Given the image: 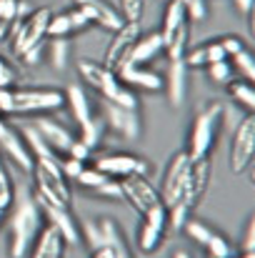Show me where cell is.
Segmentation results:
<instances>
[{
    "label": "cell",
    "instance_id": "8992f818",
    "mask_svg": "<svg viewBox=\"0 0 255 258\" xmlns=\"http://www.w3.org/2000/svg\"><path fill=\"white\" fill-rule=\"evenodd\" d=\"M190 163L193 158L188 156V151H180L170 158L165 175H163V188H160V198L163 206L173 208L175 203L185 201V190H188V178H190Z\"/></svg>",
    "mask_w": 255,
    "mask_h": 258
},
{
    "label": "cell",
    "instance_id": "7c38bea8",
    "mask_svg": "<svg viewBox=\"0 0 255 258\" xmlns=\"http://www.w3.org/2000/svg\"><path fill=\"white\" fill-rule=\"evenodd\" d=\"M95 168L110 178H125V175H145L148 163L133 153H108L95 161Z\"/></svg>",
    "mask_w": 255,
    "mask_h": 258
},
{
    "label": "cell",
    "instance_id": "e575fe53",
    "mask_svg": "<svg viewBox=\"0 0 255 258\" xmlns=\"http://www.w3.org/2000/svg\"><path fill=\"white\" fill-rule=\"evenodd\" d=\"M120 3V15L123 20H135L140 23L143 13H145V0H118Z\"/></svg>",
    "mask_w": 255,
    "mask_h": 258
},
{
    "label": "cell",
    "instance_id": "ac0fdd59",
    "mask_svg": "<svg viewBox=\"0 0 255 258\" xmlns=\"http://www.w3.org/2000/svg\"><path fill=\"white\" fill-rule=\"evenodd\" d=\"M118 81L123 86L140 88V90H160L163 88V78L153 71H148L145 66H135V63H125L118 73Z\"/></svg>",
    "mask_w": 255,
    "mask_h": 258
},
{
    "label": "cell",
    "instance_id": "7bdbcfd3",
    "mask_svg": "<svg viewBox=\"0 0 255 258\" xmlns=\"http://www.w3.org/2000/svg\"><path fill=\"white\" fill-rule=\"evenodd\" d=\"M83 168H85V161L70 158V156H68V158L63 161V175H65L68 180H75V178H78V173L83 171Z\"/></svg>",
    "mask_w": 255,
    "mask_h": 258
},
{
    "label": "cell",
    "instance_id": "db71d44e",
    "mask_svg": "<svg viewBox=\"0 0 255 258\" xmlns=\"http://www.w3.org/2000/svg\"><path fill=\"white\" fill-rule=\"evenodd\" d=\"M3 216H5V211H0V221H3Z\"/></svg>",
    "mask_w": 255,
    "mask_h": 258
},
{
    "label": "cell",
    "instance_id": "ba28073f",
    "mask_svg": "<svg viewBox=\"0 0 255 258\" xmlns=\"http://www.w3.org/2000/svg\"><path fill=\"white\" fill-rule=\"evenodd\" d=\"M120 190H123V198L140 216H145V213L155 211L158 206H163L160 190L145 175H125V178H120Z\"/></svg>",
    "mask_w": 255,
    "mask_h": 258
},
{
    "label": "cell",
    "instance_id": "d6986e66",
    "mask_svg": "<svg viewBox=\"0 0 255 258\" xmlns=\"http://www.w3.org/2000/svg\"><path fill=\"white\" fill-rule=\"evenodd\" d=\"M208 180H210V161L203 158V161H193L190 163V178H188V190H185V206L193 211L200 198L205 196V188H208Z\"/></svg>",
    "mask_w": 255,
    "mask_h": 258
},
{
    "label": "cell",
    "instance_id": "cb8c5ba5",
    "mask_svg": "<svg viewBox=\"0 0 255 258\" xmlns=\"http://www.w3.org/2000/svg\"><path fill=\"white\" fill-rule=\"evenodd\" d=\"M188 23V13H185V5L180 3V0H170L168 8H165V15H163V30H160V35H163V43L168 40L170 35L178 30V28H183Z\"/></svg>",
    "mask_w": 255,
    "mask_h": 258
},
{
    "label": "cell",
    "instance_id": "277c9868",
    "mask_svg": "<svg viewBox=\"0 0 255 258\" xmlns=\"http://www.w3.org/2000/svg\"><path fill=\"white\" fill-rule=\"evenodd\" d=\"M220 120H223L220 103H210L208 108H203L195 115V123H193V131H190V148H188V156L193 161H203V158L210 156V151L215 146Z\"/></svg>",
    "mask_w": 255,
    "mask_h": 258
},
{
    "label": "cell",
    "instance_id": "60d3db41",
    "mask_svg": "<svg viewBox=\"0 0 255 258\" xmlns=\"http://www.w3.org/2000/svg\"><path fill=\"white\" fill-rule=\"evenodd\" d=\"M0 20L15 25V20H18V0H0Z\"/></svg>",
    "mask_w": 255,
    "mask_h": 258
},
{
    "label": "cell",
    "instance_id": "7a4b0ae2",
    "mask_svg": "<svg viewBox=\"0 0 255 258\" xmlns=\"http://www.w3.org/2000/svg\"><path fill=\"white\" fill-rule=\"evenodd\" d=\"M65 105L58 88H0V115H33L53 113Z\"/></svg>",
    "mask_w": 255,
    "mask_h": 258
},
{
    "label": "cell",
    "instance_id": "f6af8a7d",
    "mask_svg": "<svg viewBox=\"0 0 255 258\" xmlns=\"http://www.w3.org/2000/svg\"><path fill=\"white\" fill-rule=\"evenodd\" d=\"M220 43H223V48H225V53H228V58H233L235 53H240L245 45H243V40L240 38H235V35H225V38H220Z\"/></svg>",
    "mask_w": 255,
    "mask_h": 258
},
{
    "label": "cell",
    "instance_id": "816d5d0a",
    "mask_svg": "<svg viewBox=\"0 0 255 258\" xmlns=\"http://www.w3.org/2000/svg\"><path fill=\"white\" fill-rule=\"evenodd\" d=\"M173 258H190V253H185V251H178Z\"/></svg>",
    "mask_w": 255,
    "mask_h": 258
},
{
    "label": "cell",
    "instance_id": "8fae6325",
    "mask_svg": "<svg viewBox=\"0 0 255 258\" xmlns=\"http://www.w3.org/2000/svg\"><path fill=\"white\" fill-rule=\"evenodd\" d=\"M165 228H168V208L165 206H158L155 211L145 213L138 226V248L143 253H155L163 243Z\"/></svg>",
    "mask_w": 255,
    "mask_h": 258
},
{
    "label": "cell",
    "instance_id": "f546056e",
    "mask_svg": "<svg viewBox=\"0 0 255 258\" xmlns=\"http://www.w3.org/2000/svg\"><path fill=\"white\" fill-rule=\"evenodd\" d=\"M13 201H15V185H13L10 173L0 158V211H8L13 206Z\"/></svg>",
    "mask_w": 255,
    "mask_h": 258
},
{
    "label": "cell",
    "instance_id": "7dc6e473",
    "mask_svg": "<svg viewBox=\"0 0 255 258\" xmlns=\"http://www.w3.org/2000/svg\"><path fill=\"white\" fill-rule=\"evenodd\" d=\"M68 156H70V158H78V161H88V156H90V148L85 146L80 138H75V141H73V146L68 148Z\"/></svg>",
    "mask_w": 255,
    "mask_h": 258
},
{
    "label": "cell",
    "instance_id": "ffe728a7",
    "mask_svg": "<svg viewBox=\"0 0 255 258\" xmlns=\"http://www.w3.org/2000/svg\"><path fill=\"white\" fill-rule=\"evenodd\" d=\"M63 248H65V243H63L60 233L50 226H43L30 248V258H63Z\"/></svg>",
    "mask_w": 255,
    "mask_h": 258
},
{
    "label": "cell",
    "instance_id": "603a6c76",
    "mask_svg": "<svg viewBox=\"0 0 255 258\" xmlns=\"http://www.w3.org/2000/svg\"><path fill=\"white\" fill-rule=\"evenodd\" d=\"M65 103H68V108H70V113H73V118H75L78 125H83V123H88L93 118V108H90V100L85 95L83 86L70 83L68 90H65Z\"/></svg>",
    "mask_w": 255,
    "mask_h": 258
},
{
    "label": "cell",
    "instance_id": "1f68e13d",
    "mask_svg": "<svg viewBox=\"0 0 255 258\" xmlns=\"http://www.w3.org/2000/svg\"><path fill=\"white\" fill-rule=\"evenodd\" d=\"M183 231L190 236V241H195V243H198V246H203V248H205V243H208V241H210V236H213V228H210V226H205L203 221H185Z\"/></svg>",
    "mask_w": 255,
    "mask_h": 258
},
{
    "label": "cell",
    "instance_id": "4dcf8cb0",
    "mask_svg": "<svg viewBox=\"0 0 255 258\" xmlns=\"http://www.w3.org/2000/svg\"><path fill=\"white\" fill-rule=\"evenodd\" d=\"M70 33H73V23H70L68 13L50 15V20H48V38H68Z\"/></svg>",
    "mask_w": 255,
    "mask_h": 258
},
{
    "label": "cell",
    "instance_id": "5b68a950",
    "mask_svg": "<svg viewBox=\"0 0 255 258\" xmlns=\"http://www.w3.org/2000/svg\"><path fill=\"white\" fill-rule=\"evenodd\" d=\"M50 10L48 8H35L28 18L18 20L13 25L10 40H13V53L18 58H23L28 50L43 45V40L48 38V20H50Z\"/></svg>",
    "mask_w": 255,
    "mask_h": 258
},
{
    "label": "cell",
    "instance_id": "9c48e42d",
    "mask_svg": "<svg viewBox=\"0 0 255 258\" xmlns=\"http://www.w3.org/2000/svg\"><path fill=\"white\" fill-rule=\"evenodd\" d=\"M140 35H143V33H140V23L125 20L118 30H113V40H110V45H108V50H105V60H103V63H105L113 73H118V71L130 60L133 45L138 43Z\"/></svg>",
    "mask_w": 255,
    "mask_h": 258
},
{
    "label": "cell",
    "instance_id": "4fadbf2b",
    "mask_svg": "<svg viewBox=\"0 0 255 258\" xmlns=\"http://www.w3.org/2000/svg\"><path fill=\"white\" fill-rule=\"evenodd\" d=\"M0 148H3V153H5L10 161H15L23 171H33V156H30V151H28V146H25L20 131H15L13 125H8L5 115H0Z\"/></svg>",
    "mask_w": 255,
    "mask_h": 258
},
{
    "label": "cell",
    "instance_id": "ee69618b",
    "mask_svg": "<svg viewBox=\"0 0 255 258\" xmlns=\"http://www.w3.org/2000/svg\"><path fill=\"white\" fill-rule=\"evenodd\" d=\"M255 251V213L250 216L248 226H245V233H243V253H253Z\"/></svg>",
    "mask_w": 255,
    "mask_h": 258
},
{
    "label": "cell",
    "instance_id": "11a10c76",
    "mask_svg": "<svg viewBox=\"0 0 255 258\" xmlns=\"http://www.w3.org/2000/svg\"><path fill=\"white\" fill-rule=\"evenodd\" d=\"M180 3H183V5H185V3H188V0H180Z\"/></svg>",
    "mask_w": 255,
    "mask_h": 258
},
{
    "label": "cell",
    "instance_id": "f35d334b",
    "mask_svg": "<svg viewBox=\"0 0 255 258\" xmlns=\"http://www.w3.org/2000/svg\"><path fill=\"white\" fill-rule=\"evenodd\" d=\"M95 193H98V196H103V198H108V201H123L120 180H115V178H108L103 185H98V188H95Z\"/></svg>",
    "mask_w": 255,
    "mask_h": 258
},
{
    "label": "cell",
    "instance_id": "484cf974",
    "mask_svg": "<svg viewBox=\"0 0 255 258\" xmlns=\"http://www.w3.org/2000/svg\"><path fill=\"white\" fill-rule=\"evenodd\" d=\"M103 133H105V120H103V115H95V113H93V118L80 125V141H83L90 151L103 141Z\"/></svg>",
    "mask_w": 255,
    "mask_h": 258
},
{
    "label": "cell",
    "instance_id": "ab89813d",
    "mask_svg": "<svg viewBox=\"0 0 255 258\" xmlns=\"http://www.w3.org/2000/svg\"><path fill=\"white\" fill-rule=\"evenodd\" d=\"M185 13H188V20H205L208 18V5H205V0H188Z\"/></svg>",
    "mask_w": 255,
    "mask_h": 258
},
{
    "label": "cell",
    "instance_id": "bcb514c9",
    "mask_svg": "<svg viewBox=\"0 0 255 258\" xmlns=\"http://www.w3.org/2000/svg\"><path fill=\"white\" fill-rule=\"evenodd\" d=\"M68 15H70V23H73V33H75V30H85V28L90 25L88 15H85L80 8H73V10H70Z\"/></svg>",
    "mask_w": 255,
    "mask_h": 258
},
{
    "label": "cell",
    "instance_id": "d4e9b609",
    "mask_svg": "<svg viewBox=\"0 0 255 258\" xmlns=\"http://www.w3.org/2000/svg\"><path fill=\"white\" fill-rule=\"evenodd\" d=\"M228 93H230V98H233L238 105L248 108L255 115V86L245 83V81H230V83H228Z\"/></svg>",
    "mask_w": 255,
    "mask_h": 258
},
{
    "label": "cell",
    "instance_id": "f5cc1de1",
    "mask_svg": "<svg viewBox=\"0 0 255 258\" xmlns=\"http://www.w3.org/2000/svg\"><path fill=\"white\" fill-rule=\"evenodd\" d=\"M250 180H253V185H255V168L250 171Z\"/></svg>",
    "mask_w": 255,
    "mask_h": 258
},
{
    "label": "cell",
    "instance_id": "d6a6232c",
    "mask_svg": "<svg viewBox=\"0 0 255 258\" xmlns=\"http://www.w3.org/2000/svg\"><path fill=\"white\" fill-rule=\"evenodd\" d=\"M205 251H208V256H213V258H230V253H233L228 238L220 236V233H215V231H213L210 241L205 243Z\"/></svg>",
    "mask_w": 255,
    "mask_h": 258
},
{
    "label": "cell",
    "instance_id": "7402d4cb",
    "mask_svg": "<svg viewBox=\"0 0 255 258\" xmlns=\"http://www.w3.org/2000/svg\"><path fill=\"white\" fill-rule=\"evenodd\" d=\"M188 90V66L185 60H170L168 66V98L173 105H180L185 100Z\"/></svg>",
    "mask_w": 255,
    "mask_h": 258
},
{
    "label": "cell",
    "instance_id": "f1b7e54d",
    "mask_svg": "<svg viewBox=\"0 0 255 258\" xmlns=\"http://www.w3.org/2000/svg\"><path fill=\"white\" fill-rule=\"evenodd\" d=\"M68 53H70V45L65 38H53L50 48H48V55H50V63L55 71H63L68 66Z\"/></svg>",
    "mask_w": 255,
    "mask_h": 258
},
{
    "label": "cell",
    "instance_id": "4316f807",
    "mask_svg": "<svg viewBox=\"0 0 255 258\" xmlns=\"http://www.w3.org/2000/svg\"><path fill=\"white\" fill-rule=\"evenodd\" d=\"M185 48H188V23L183 28H178L165 40V53H168L170 60H183L185 58Z\"/></svg>",
    "mask_w": 255,
    "mask_h": 258
},
{
    "label": "cell",
    "instance_id": "9f6ffc18",
    "mask_svg": "<svg viewBox=\"0 0 255 258\" xmlns=\"http://www.w3.org/2000/svg\"><path fill=\"white\" fill-rule=\"evenodd\" d=\"M208 258H213V256H208Z\"/></svg>",
    "mask_w": 255,
    "mask_h": 258
},
{
    "label": "cell",
    "instance_id": "83f0119b",
    "mask_svg": "<svg viewBox=\"0 0 255 258\" xmlns=\"http://www.w3.org/2000/svg\"><path fill=\"white\" fill-rule=\"evenodd\" d=\"M233 60H235V68H238V73L243 76V81L250 83V86H255V55L253 53L243 48L240 53L233 55Z\"/></svg>",
    "mask_w": 255,
    "mask_h": 258
},
{
    "label": "cell",
    "instance_id": "3957f363",
    "mask_svg": "<svg viewBox=\"0 0 255 258\" xmlns=\"http://www.w3.org/2000/svg\"><path fill=\"white\" fill-rule=\"evenodd\" d=\"M33 198L40 206H58V208H70L73 193L68 185V178L58 168H48L40 163H33Z\"/></svg>",
    "mask_w": 255,
    "mask_h": 258
},
{
    "label": "cell",
    "instance_id": "d590c367",
    "mask_svg": "<svg viewBox=\"0 0 255 258\" xmlns=\"http://www.w3.org/2000/svg\"><path fill=\"white\" fill-rule=\"evenodd\" d=\"M108 178H110V175H105L103 171H98V168L93 166V168H83V171L78 173V178H75V180H78L83 188H93V190H95V188H98V185H103Z\"/></svg>",
    "mask_w": 255,
    "mask_h": 258
},
{
    "label": "cell",
    "instance_id": "6da1fadb",
    "mask_svg": "<svg viewBox=\"0 0 255 258\" xmlns=\"http://www.w3.org/2000/svg\"><path fill=\"white\" fill-rule=\"evenodd\" d=\"M13 213L8 221V253L10 258H23L35 243L40 228H43V213L33 193L20 190L13 201Z\"/></svg>",
    "mask_w": 255,
    "mask_h": 258
},
{
    "label": "cell",
    "instance_id": "681fc988",
    "mask_svg": "<svg viewBox=\"0 0 255 258\" xmlns=\"http://www.w3.org/2000/svg\"><path fill=\"white\" fill-rule=\"evenodd\" d=\"M90 258H113V251L103 246V248H95V251L90 253Z\"/></svg>",
    "mask_w": 255,
    "mask_h": 258
},
{
    "label": "cell",
    "instance_id": "30bf717a",
    "mask_svg": "<svg viewBox=\"0 0 255 258\" xmlns=\"http://www.w3.org/2000/svg\"><path fill=\"white\" fill-rule=\"evenodd\" d=\"M78 76L90 88H95L105 100H115L120 88H123V83L118 81V76L105 63H98V60H90V58H83L78 63Z\"/></svg>",
    "mask_w": 255,
    "mask_h": 258
},
{
    "label": "cell",
    "instance_id": "5bb4252c",
    "mask_svg": "<svg viewBox=\"0 0 255 258\" xmlns=\"http://www.w3.org/2000/svg\"><path fill=\"white\" fill-rule=\"evenodd\" d=\"M103 113H105V118H103L105 125H110V128H113L115 133H120L125 141H135V138L140 136V120H138V113H135V110L105 100Z\"/></svg>",
    "mask_w": 255,
    "mask_h": 258
},
{
    "label": "cell",
    "instance_id": "e0dca14e",
    "mask_svg": "<svg viewBox=\"0 0 255 258\" xmlns=\"http://www.w3.org/2000/svg\"><path fill=\"white\" fill-rule=\"evenodd\" d=\"M33 128L40 133V138L55 151V153H68V148L73 146V141H75V136L63 125V123H58V120H53V118H38L35 123H33Z\"/></svg>",
    "mask_w": 255,
    "mask_h": 258
},
{
    "label": "cell",
    "instance_id": "8d00e7d4",
    "mask_svg": "<svg viewBox=\"0 0 255 258\" xmlns=\"http://www.w3.org/2000/svg\"><path fill=\"white\" fill-rule=\"evenodd\" d=\"M83 236L90 243V248H103V233H100V221H85L83 223Z\"/></svg>",
    "mask_w": 255,
    "mask_h": 258
},
{
    "label": "cell",
    "instance_id": "44dd1931",
    "mask_svg": "<svg viewBox=\"0 0 255 258\" xmlns=\"http://www.w3.org/2000/svg\"><path fill=\"white\" fill-rule=\"evenodd\" d=\"M163 50H165V43H163V35H160V33L140 35V38H138V43L133 45V53H130V60H128V63L148 66V63H150L153 58H158Z\"/></svg>",
    "mask_w": 255,
    "mask_h": 258
},
{
    "label": "cell",
    "instance_id": "c3c4849f",
    "mask_svg": "<svg viewBox=\"0 0 255 258\" xmlns=\"http://www.w3.org/2000/svg\"><path fill=\"white\" fill-rule=\"evenodd\" d=\"M255 0H235V8H238V13H243V15H248L250 13V8H253Z\"/></svg>",
    "mask_w": 255,
    "mask_h": 258
},
{
    "label": "cell",
    "instance_id": "b9f144b4",
    "mask_svg": "<svg viewBox=\"0 0 255 258\" xmlns=\"http://www.w3.org/2000/svg\"><path fill=\"white\" fill-rule=\"evenodd\" d=\"M15 81H18L15 68H13L8 60H3V55H0V88H13Z\"/></svg>",
    "mask_w": 255,
    "mask_h": 258
},
{
    "label": "cell",
    "instance_id": "74e56055",
    "mask_svg": "<svg viewBox=\"0 0 255 258\" xmlns=\"http://www.w3.org/2000/svg\"><path fill=\"white\" fill-rule=\"evenodd\" d=\"M183 60H185V66H193V68L210 66V50H208V43H205V45H198L195 50H190Z\"/></svg>",
    "mask_w": 255,
    "mask_h": 258
},
{
    "label": "cell",
    "instance_id": "2e32d148",
    "mask_svg": "<svg viewBox=\"0 0 255 258\" xmlns=\"http://www.w3.org/2000/svg\"><path fill=\"white\" fill-rule=\"evenodd\" d=\"M73 3H75V8H80L88 15L90 23H95L105 30H118L125 23L120 10L115 5H110L108 0H73Z\"/></svg>",
    "mask_w": 255,
    "mask_h": 258
},
{
    "label": "cell",
    "instance_id": "52a82bcc",
    "mask_svg": "<svg viewBox=\"0 0 255 258\" xmlns=\"http://www.w3.org/2000/svg\"><path fill=\"white\" fill-rule=\"evenodd\" d=\"M255 158V115L248 113L235 133H233V141H230V156H228V163H230V171L235 175L245 171Z\"/></svg>",
    "mask_w": 255,
    "mask_h": 258
},
{
    "label": "cell",
    "instance_id": "9a60e30c",
    "mask_svg": "<svg viewBox=\"0 0 255 258\" xmlns=\"http://www.w3.org/2000/svg\"><path fill=\"white\" fill-rule=\"evenodd\" d=\"M40 206V203H38ZM40 213L45 216L48 226L55 228L63 238L65 246H78L80 243V226L70 216V208H58V206H40Z\"/></svg>",
    "mask_w": 255,
    "mask_h": 258
},
{
    "label": "cell",
    "instance_id": "f907efd6",
    "mask_svg": "<svg viewBox=\"0 0 255 258\" xmlns=\"http://www.w3.org/2000/svg\"><path fill=\"white\" fill-rule=\"evenodd\" d=\"M248 25H250V33H253V38H255V3H253V8H250V13H248Z\"/></svg>",
    "mask_w": 255,
    "mask_h": 258
},
{
    "label": "cell",
    "instance_id": "836d02e7",
    "mask_svg": "<svg viewBox=\"0 0 255 258\" xmlns=\"http://www.w3.org/2000/svg\"><path fill=\"white\" fill-rule=\"evenodd\" d=\"M208 76H210L213 83H223V86H228V83L233 81V66H230L228 60L210 63V66H208Z\"/></svg>",
    "mask_w": 255,
    "mask_h": 258
}]
</instances>
